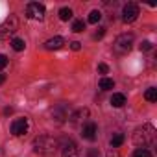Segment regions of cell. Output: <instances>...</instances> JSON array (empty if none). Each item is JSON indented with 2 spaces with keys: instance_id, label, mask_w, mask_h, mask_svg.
<instances>
[{
  "instance_id": "8992f818",
  "label": "cell",
  "mask_w": 157,
  "mask_h": 157,
  "mask_svg": "<svg viewBox=\"0 0 157 157\" xmlns=\"http://www.w3.org/2000/svg\"><path fill=\"white\" fill-rule=\"evenodd\" d=\"M139 6L135 4V2H128L124 8H122V21L126 22V24H129V22H135L137 21V17H139Z\"/></svg>"
},
{
  "instance_id": "d4e9b609",
  "label": "cell",
  "mask_w": 157,
  "mask_h": 157,
  "mask_svg": "<svg viewBox=\"0 0 157 157\" xmlns=\"http://www.w3.org/2000/svg\"><path fill=\"white\" fill-rule=\"evenodd\" d=\"M87 157H100V151H98L96 148H91V150L87 151Z\"/></svg>"
},
{
  "instance_id": "3957f363",
  "label": "cell",
  "mask_w": 157,
  "mask_h": 157,
  "mask_svg": "<svg viewBox=\"0 0 157 157\" xmlns=\"http://www.w3.org/2000/svg\"><path fill=\"white\" fill-rule=\"evenodd\" d=\"M133 35L131 33H122V35H118L117 39H115V44H113V48H115V52L117 54H128L131 48H133Z\"/></svg>"
},
{
  "instance_id": "ba28073f",
  "label": "cell",
  "mask_w": 157,
  "mask_h": 157,
  "mask_svg": "<svg viewBox=\"0 0 157 157\" xmlns=\"http://www.w3.org/2000/svg\"><path fill=\"white\" fill-rule=\"evenodd\" d=\"M68 117H70V113H68V107L65 104H59L57 107L52 109V118H56V122H65Z\"/></svg>"
},
{
  "instance_id": "5b68a950",
  "label": "cell",
  "mask_w": 157,
  "mask_h": 157,
  "mask_svg": "<svg viewBox=\"0 0 157 157\" xmlns=\"http://www.w3.org/2000/svg\"><path fill=\"white\" fill-rule=\"evenodd\" d=\"M44 13H46V10L39 2H30L26 6V17L32 19V21H43L44 19Z\"/></svg>"
},
{
  "instance_id": "2e32d148",
  "label": "cell",
  "mask_w": 157,
  "mask_h": 157,
  "mask_svg": "<svg viewBox=\"0 0 157 157\" xmlns=\"http://www.w3.org/2000/svg\"><path fill=\"white\" fill-rule=\"evenodd\" d=\"M100 19H102V11L93 10V11L89 13V19H87V21H89L91 24H98V22H100Z\"/></svg>"
},
{
  "instance_id": "cb8c5ba5",
  "label": "cell",
  "mask_w": 157,
  "mask_h": 157,
  "mask_svg": "<svg viewBox=\"0 0 157 157\" xmlns=\"http://www.w3.org/2000/svg\"><path fill=\"white\" fill-rule=\"evenodd\" d=\"M107 70H109V67H107L105 63H100V65H98V72H100V74H107Z\"/></svg>"
},
{
  "instance_id": "7402d4cb",
  "label": "cell",
  "mask_w": 157,
  "mask_h": 157,
  "mask_svg": "<svg viewBox=\"0 0 157 157\" xmlns=\"http://www.w3.org/2000/svg\"><path fill=\"white\" fill-rule=\"evenodd\" d=\"M139 48H140V52H148V50H151V43L150 41H142V44Z\"/></svg>"
},
{
  "instance_id": "4fadbf2b",
  "label": "cell",
  "mask_w": 157,
  "mask_h": 157,
  "mask_svg": "<svg viewBox=\"0 0 157 157\" xmlns=\"http://www.w3.org/2000/svg\"><path fill=\"white\" fill-rule=\"evenodd\" d=\"M82 117H83V118H87V117H89V109H78L76 113H72V115L68 117V120H70V122H78Z\"/></svg>"
},
{
  "instance_id": "6da1fadb",
  "label": "cell",
  "mask_w": 157,
  "mask_h": 157,
  "mask_svg": "<svg viewBox=\"0 0 157 157\" xmlns=\"http://www.w3.org/2000/svg\"><path fill=\"white\" fill-rule=\"evenodd\" d=\"M59 148V140L50 135H39L33 139V151L43 157H52Z\"/></svg>"
},
{
  "instance_id": "484cf974",
  "label": "cell",
  "mask_w": 157,
  "mask_h": 157,
  "mask_svg": "<svg viewBox=\"0 0 157 157\" xmlns=\"http://www.w3.org/2000/svg\"><path fill=\"white\" fill-rule=\"evenodd\" d=\"M70 48H72L74 52H78V50L82 48V43H78V41H72V43H70Z\"/></svg>"
},
{
  "instance_id": "7a4b0ae2",
  "label": "cell",
  "mask_w": 157,
  "mask_h": 157,
  "mask_svg": "<svg viewBox=\"0 0 157 157\" xmlns=\"http://www.w3.org/2000/svg\"><path fill=\"white\" fill-rule=\"evenodd\" d=\"M133 142L139 146V148H146V146H151L155 142V128L151 124H144L140 128H137L133 131Z\"/></svg>"
},
{
  "instance_id": "603a6c76",
  "label": "cell",
  "mask_w": 157,
  "mask_h": 157,
  "mask_svg": "<svg viewBox=\"0 0 157 157\" xmlns=\"http://www.w3.org/2000/svg\"><path fill=\"white\" fill-rule=\"evenodd\" d=\"M8 63H10V61H8V57H6L4 54H0V68H4V67H8Z\"/></svg>"
},
{
  "instance_id": "e0dca14e",
  "label": "cell",
  "mask_w": 157,
  "mask_h": 157,
  "mask_svg": "<svg viewBox=\"0 0 157 157\" xmlns=\"http://www.w3.org/2000/svg\"><path fill=\"white\" fill-rule=\"evenodd\" d=\"M144 98L148 100V102H157V89H153V87H150V89H146V93H144Z\"/></svg>"
},
{
  "instance_id": "83f0119b",
  "label": "cell",
  "mask_w": 157,
  "mask_h": 157,
  "mask_svg": "<svg viewBox=\"0 0 157 157\" xmlns=\"http://www.w3.org/2000/svg\"><path fill=\"white\" fill-rule=\"evenodd\" d=\"M6 82V74H0V85H2Z\"/></svg>"
},
{
  "instance_id": "9c48e42d",
  "label": "cell",
  "mask_w": 157,
  "mask_h": 157,
  "mask_svg": "<svg viewBox=\"0 0 157 157\" xmlns=\"http://www.w3.org/2000/svg\"><path fill=\"white\" fill-rule=\"evenodd\" d=\"M96 133H98V126H96L94 122L83 124V128H82V137H83L85 140H94V139H96Z\"/></svg>"
},
{
  "instance_id": "ac0fdd59",
  "label": "cell",
  "mask_w": 157,
  "mask_h": 157,
  "mask_svg": "<svg viewBox=\"0 0 157 157\" xmlns=\"http://www.w3.org/2000/svg\"><path fill=\"white\" fill-rule=\"evenodd\" d=\"M11 48H13L15 52H22V50L26 48V43H24L22 39H13V41H11Z\"/></svg>"
},
{
  "instance_id": "7c38bea8",
  "label": "cell",
  "mask_w": 157,
  "mask_h": 157,
  "mask_svg": "<svg viewBox=\"0 0 157 157\" xmlns=\"http://www.w3.org/2000/svg\"><path fill=\"white\" fill-rule=\"evenodd\" d=\"M126 104V96L122 94V93H115L113 96H111V105L113 107H122Z\"/></svg>"
},
{
  "instance_id": "d6986e66",
  "label": "cell",
  "mask_w": 157,
  "mask_h": 157,
  "mask_svg": "<svg viewBox=\"0 0 157 157\" xmlns=\"http://www.w3.org/2000/svg\"><path fill=\"white\" fill-rule=\"evenodd\" d=\"M59 19L61 21H70L72 19V10L70 8H61L59 10Z\"/></svg>"
},
{
  "instance_id": "4316f807",
  "label": "cell",
  "mask_w": 157,
  "mask_h": 157,
  "mask_svg": "<svg viewBox=\"0 0 157 157\" xmlns=\"http://www.w3.org/2000/svg\"><path fill=\"white\" fill-rule=\"evenodd\" d=\"M104 33H105V30H104V28H98V32L94 33V39H102V37H104Z\"/></svg>"
},
{
  "instance_id": "30bf717a",
  "label": "cell",
  "mask_w": 157,
  "mask_h": 157,
  "mask_svg": "<svg viewBox=\"0 0 157 157\" xmlns=\"http://www.w3.org/2000/svg\"><path fill=\"white\" fill-rule=\"evenodd\" d=\"M63 44H65V39L57 35V37H52V39H48V41L44 43V48H46V50H59Z\"/></svg>"
},
{
  "instance_id": "277c9868",
  "label": "cell",
  "mask_w": 157,
  "mask_h": 157,
  "mask_svg": "<svg viewBox=\"0 0 157 157\" xmlns=\"http://www.w3.org/2000/svg\"><path fill=\"white\" fill-rule=\"evenodd\" d=\"M17 28H19V22H17V17H10V19H6L2 24H0V41H4V39H10L15 32H17Z\"/></svg>"
},
{
  "instance_id": "8fae6325",
  "label": "cell",
  "mask_w": 157,
  "mask_h": 157,
  "mask_svg": "<svg viewBox=\"0 0 157 157\" xmlns=\"http://www.w3.org/2000/svg\"><path fill=\"white\" fill-rule=\"evenodd\" d=\"M61 157H78V148L72 140H67L63 146V155Z\"/></svg>"
},
{
  "instance_id": "52a82bcc",
  "label": "cell",
  "mask_w": 157,
  "mask_h": 157,
  "mask_svg": "<svg viewBox=\"0 0 157 157\" xmlns=\"http://www.w3.org/2000/svg\"><path fill=\"white\" fill-rule=\"evenodd\" d=\"M11 133L15 137H21V135H26L28 133V120L26 118H17L11 122Z\"/></svg>"
},
{
  "instance_id": "ffe728a7",
  "label": "cell",
  "mask_w": 157,
  "mask_h": 157,
  "mask_svg": "<svg viewBox=\"0 0 157 157\" xmlns=\"http://www.w3.org/2000/svg\"><path fill=\"white\" fill-rule=\"evenodd\" d=\"M131 157H151V151L148 148H137Z\"/></svg>"
},
{
  "instance_id": "5bb4252c",
  "label": "cell",
  "mask_w": 157,
  "mask_h": 157,
  "mask_svg": "<svg viewBox=\"0 0 157 157\" xmlns=\"http://www.w3.org/2000/svg\"><path fill=\"white\" fill-rule=\"evenodd\" d=\"M124 140H126V137L122 135V133H115L113 137H111V148H120L122 144H124Z\"/></svg>"
},
{
  "instance_id": "44dd1931",
  "label": "cell",
  "mask_w": 157,
  "mask_h": 157,
  "mask_svg": "<svg viewBox=\"0 0 157 157\" xmlns=\"http://www.w3.org/2000/svg\"><path fill=\"white\" fill-rule=\"evenodd\" d=\"M83 30H85V22H83V21H74V24H72V32L80 33V32H83Z\"/></svg>"
},
{
  "instance_id": "9a60e30c",
  "label": "cell",
  "mask_w": 157,
  "mask_h": 157,
  "mask_svg": "<svg viewBox=\"0 0 157 157\" xmlns=\"http://www.w3.org/2000/svg\"><path fill=\"white\" fill-rule=\"evenodd\" d=\"M98 85H100V89H102V91H109V89H113V87H115V82L111 80V78H102Z\"/></svg>"
}]
</instances>
